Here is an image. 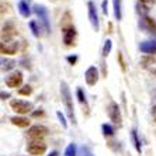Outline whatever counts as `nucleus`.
Masks as SVG:
<instances>
[{
  "instance_id": "1",
  "label": "nucleus",
  "mask_w": 156,
  "mask_h": 156,
  "mask_svg": "<svg viewBox=\"0 0 156 156\" xmlns=\"http://www.w3.org/2000/svg\"><path fill=\"white\" fill-rule=\"evenodd\" d=\"M61 93H62V101L66 107V113L69 115V120L72 121L73 124L76 122V118H75V114H73V101H72V94H70V90L68 84L65 82L61 83Z\"/></svg>"
},
{
  "instance_id": "2",
  "label": "nucleus",
  "mask_w": 156,
  "mask_h": 156,
  "mask_svg": "<svg viewBox=\"0 0 156 156\" xmlns=\"http://www.w3.org/2000/svg\"><path fill=\"white\" fill-rule=\"evenodd\" d=\"M34 13L38 16L41 24H42L44 28H45V31H47V34H49V31H51V27H49V17H48V10L44 7V6L37 4V6H34Z\"/></svg>"
},
{
  "instance_id": "3",
  "label": "nucleus",
  "mask_w": 156,
  "mask_h": 156,
  "mask_svg": "<svg viewBox=\"0 0 156 156\" xmlns=\"http://www.w3.org/2000/svg\"><path fill=\"white\" fill-rule=\"evenodd\" d=\"M10 107L14 110L17 114H28L30 111L33 110L34 105L28 101H24V100H11Z\"/></svg>"
},
{
  "instance_id": "4",
  "label": "nucleus",
  "mask_w": 156,
  "mask_h": 156,
  "mask_svg": "<svg viewBox=\"0 0 156 156\" xmlns=\"http://www.w3.org/2000/svg\"><path fill=\"white\" fill-rule=\"evenodd\" d=\"M27 152L34 156L44 155V153L47 152V145L41 141H31L28 145H27Z\"/></svg>"
},
{
  "instance_id": "5",
  "label": "nucleus",
  "mask_w": 156,
  "mask_h": 156,
  "mask_svg": "<svg viewBox=\"0 0 156 156\" xmlns=\"http://www.w3.org/2000/svg\"><path fill=\"white\" fill-rule=\"evenodd\" d=\"M107 114H108L110 120L114 124H121V113H120V107L115 101H110L108 107H107Z\"/></svg>"
},
{
  "instance_id": "6",
  "label": "nucleus",
  "mask_w": 156,
  "mask_h": 156,
  "mask_svg": "<svg viewBox=\"0 0 156 156\" xmlns=\"http://www.w3.org/2000/svg\"><path fill=\"white\" fill-rule=\"evenodd\" d=\"M18 49V42L13 40H3L0 44V51L6 55H14Z\"/></svg>"
},
{
  "instance_id": "7",
  "label": "nucleus",
  "mask_w": 156,
  "mask_h": 156,
  "mask_svg": "<svg viewBox=\"0 0 156 156\" xmlns=\"http://www.w3.org/2000/svg\"><path fill=\"white\" fill-rule=\"evenodd\" d=\"M4 82H6L7 87H10V89H17V87H20L23 84V73L21 72L10 73Z\"/></svg>"
},
{
  "instance_id": "8",
  "label": "nucleus",
  "mask_w": 156,
  "mask_h": 156,
  "mask_svg": "<svg viewBox=\"0 0 156 156\" xmlns=\"http://www.w3.org/2000/svg\"><path fill=\"white\" fill-rule=\"evenodd\" d=\"M48 134V129L44 125H34L28 129V136L33 141H40Z\"/></svg>"
},
{
  "instance_id": "9",
  "label": "nucleus",
  "mask_w": 156,
  "mask_h": 156,
  "mask_svg": "<svg viewBox=\"0 0 156 156\" xmlns=\"http://www.w3.org/2000/svg\"><path fill=\"white\" fill-rule=\"evenodd\" d=\"M87 11H89V20H90L91 26L96 31H98V14H97V10H96V6L93 2H89L87 3Z\"/></svg>"
},
{
  "instance_id": "10",
  "label": "nucleus",
  "mask_w": 156,
  "mask_h": 156,
  "mask_svg": "<svg viewBox=\"0 0 156 156\" xmlns=\"http://www.w3.org/2000/svg\"><path fill=\"white\" fill-rule=\"evenodd\" d=\"M84 79H86L87 86H94L98 80V70L96 66H90L84 73Z\"/></svg>"
},
{
  "instance_id": "11",
  "label": "nucleus",
  "mask_w": 156,
  "mask_h": 156,
  "mask_svg": "<svg viewBox=\"0 0 156 156\" xmlns=\"http://www.w3.org/2000/svg\"><path fill=\"white\" fill-rule=\"evenodd\" d=\"M75 37H76V30H75V27H72V26L63 27V42H65L68 47L73 45Z\"/></svg>"
},
{
  "instance_id": "12",
  "label": "nucleus",
  "mask_w": 156,
  "mask_h": 156,
  "mask_svg": "<svg viewBox=\"0 0 156 156\" xmlns=\"http://www.w3.org/2000/svg\"><path fill=\"white\" fill-rule=\"evenodd\" d=\"M139 49L144 54H155L156 52V40H151V41H144L139 45Z\"/></svg>"
},
{
  "instance_id": "13",
  "label": "nucleus",
  "mask_w": 156,
  "mask_h": 156,
  "mask_svg": "<svg viewBox=\"0 0 156 156\" xmlns=\"http://www.w3.org/2000/svg\"><path fill=\"white\" fill-rule=\"evenodd\" d=\"M18 11L23 17H28L31 14V9H30L28 0H20L18 2Z\"/></svg>"
},
{
  "instance_id": "14",
  "label": "nucleus",
  "mask_w": 156,
  "mask_h": 156,
  "mask_svg": "<svg viewBox=\"0 0 156 156\" xmlns=\"http://www.w3.org/2000/svg\"><path fill=\"white\" fill-rule=\"evenodd\" d=\"M11 124L16 125V127H20V128H26L30 125V121L28 118H24V117H11L10 118Z\"/></svg>"
},
{
  "instance_id": "15",
  "label": "nucleus",
  "mask_w": 156,
  "mask_h": 156,
  "mask_svg": "<svg viewBox=\"0 0 156 156\" xmlns=\"http://www.w3.org/2000/svg\"><path fill=\"white\" fill-rule=\"evenodd\" d=\"M14 35H16V28L13 27V24H7L3 28V40L4 37H6V40H11Z\"/></svg>"
},
{
  "instance_id": "16",
  "label": "nucleus",
  "mask_w": 156,
  "mask_h": 156,
  "mask_svg": "<svg viewBox=\"0 0 156 156\" xmlns=\"http://www.w3.org/2000/svg\"><path fill=\"white\" fill-rule=\"evenodd\" d=\"M131 136H132V141H134L135 149H136V151L141 153V151H142V148H141V141H139V138H138V132H136V129H132V131H131Z\"/></svg>"
},
{
  "instance_id": "17",
  "label": "nucleus",
  "mask_w": 156,
  "mask_h": 156,
  "mask_svg": "<svg viewBox=\"0 0 156 156\" xmlns=\"http://www.w3.org/2000/svg\"><path fill=\"white\" fill-rule=\"evenodd\" d=\"M114 3V14L117 20H121V0H113Z\"/></svg>"
},
{
  "instance_id": "18",
  "label": "nucleus",
  "mask_w": 156,
  "mask_h": 156,
  "mask_svg": "<svg viewBox=\"0 0 156 156\" xmlns=\"http://www.w3.org/2000/svg\"><path fill=\"white\" fill-rule=\"evenodd\" d=\"M101 129H103V134H104L105 136H111V135L114 134V128L111 127L110 124H103Z\"/></svg>"
},
{
  "instance_id": "19",
  "label": "nucleus",
  "mask_w": 156,
  "mask_h": 156,
  "mask_svg": "<svg viewBox=\"0 0 156 156\" xmlns=\"http://www.w3.org/2000/svg\"><path fill=\"white\" fill-rule=\"evenodd\" d=\"M76 152H77L76 145L75 144H69L65 151V156H76Z\"/></svg>"
},
{
  "instance_id": "20",
  "label": "nucleus",
  "mask_w": 156,
  "mask_h": 156,
  "mask_svg": "<svg viewBox=\"0 0 156 156\" xmlns=\"http://www.w3.org/2000/svg\"><path fill=\"white\" fill-rule=\"evenodd\" d=\"M111 47H113V42H111V40H107L104 42V47H103V56H107V55L110 54V51H111Z\"/></svg>"
},
{
  "instance_id": "21",
  "label": "nucleus",
  "mask_w": 156,
  "mask_h": 156,
  "mask_svg": "<svg viewBox=\"0 0 156 156\" xmlns=\"http://www.w3.org/2000/svg\"><path fill=\"white\" fill-rule=\"evenodd\" d=\"M145 23H146V26H148L149 30H152L153 33H156V21L153 20V18L145 17Z\"/></svg>"
},
{
  "instance_id": "22",
  "label": "nucleus",
  "mask_w": 156,
  "mask_h": 156,
  "mask_svg": "<svg viewBox=\"0 0 156 156\" xmlns=\"http://www.w3.org/2000/svg\"><path fill=\"white\" fill-rule=\"evenodd\" d=\"M31 91H33V89H31V86H28V84H27V86H23L21 89H18V93L21 96H30Z\"/></svg>"
},
{
  "instance_id": "23",
  "label": "nucleus",
  "mask_w": 156,
  "mask_h": 156,
  "mask_svg": "<svg viewBox=\"0 0 156 156\" xmlns=\"http://www.w3.org/2000/svg\"><path fill=\"white\" fill-rule=\"evenodd\" d=\"M76 94H77V98H79V101L82 103V104H86V97H84V94H83V90L82 89H77V91H76Z\"/></svg>"
},
{
  "instance_id": "24",
  "label": "nucleus",
  "mask_w": 156,
  "mask_h": 156,
  "mask_svg": "<svg viewBox=\"0 0 156 156\" xmlns=\"http://www.w3.org/2000/svg\"><path fill=\"white\" fill-rule=\"evenodd\" d=\"M2 63H3V69H11L13 68V65H14V62L13 61H2Z\"/></svg>"
},
{
  "instance_id": "25",
  "label": "nucleus",
  "mask_w": 156,
  "mask_h": 156,
  "mask_svg": "<svg viewBox=\"0 0 156 156\" xmlns=\"http://www.w3.org/2000/svg\"><path fill=\"white\" fill-rule=\"evenodd\" d=\"M30 27H31V30H33V34L35 37L40 35V33H38V28H37V23L35 21H30Z\"/></svg>"
},
{
  "instance_id": "26",
  "label": "nucleus",
  "mask_w": 156,
  "mask_h": 156,
  "mask_svg": "<svg viewBox=\"0 0 156 156\" xmlns=\"http://www.w3.org/2000/svg\"><path fill=\"white\" fill-rule=\"evenodd\" d=\"M82 156H93V153H91V151L87 146H83L82 148Z\"/></svg>"
},
{
  "instance_id": "27",
  "label": "nucleus",
  "mask_w": 156,
  "mask_h": 156,
  "mask_svg": "<svg viewBox=\"0 0 156 156\" xmlns=\"http://www.w3.org/2000/svg\"><path fill=\"white\" fill-rule=\"evenodd\" d=\"M56 115H58V118H59V121H61V124H62V125H63V127L66 128V121H65V117L62 115V113H61V111H58V113H56Z\"/></svg>"
},
{
  "instance_id": "28",
  "label": "nucleus",
  "mask_w": 156,
  "mask_h": 156,
  "mask_svg": "<svg viewBox=\"0 0 156 156\" xmlns=\"http://www.w3.org/2000/svg\"><path fill=\"white\" fill-rule=\"evenodd\" d=\"M118 59H120V63H121L122 70H125V63H124V61H122V55H121V52H118Z\"/></svg>"
},
{
  "instance_id": "29",
  "label": "nucleus",
  "mask_w": 156,
  "mask_h": 156,
  "mask_svg": "<svg viewBox=\"0 0 156 156\" xmlns=\"http://www.w3.org/2000/svg\"><path fill=\"white\" fill-rule=\"evenodd\" d=\"M76 61H77V56H68V62L72 63V65H75V62Z\"/></svg>"
},
{
  "instance_id": "30",
  "label": "nucleus",
  "mask_w": 156,
  "mask_h": 156,
  "mask_svg": "<svg viewBox=\"0 0 156 156\" xmlns=\"http://www.w3.org/2000/svg\"><path fill=\"white\" fill-rule=\"evenodd\" d=\"M103 13L107 14V0H103Z\"/></svg>"
},
{
  "instance_id": "31",
  "label": "nucleus",
  "mask_w": 156,
  "mask_h": 156,
  "mask_svg": "<svg viewBox=\"0 0 156 156\" xmlns=\"http://www.w3.org/2000/svg\"><path fill=\"white\" fill-rule=\"evenodd\" d=\"M141 3H145V4H149V3H153L155 0H139Z\"/></svg>"
},
{
  "instance_id": "32",
  "label": "nucleus",
  "mask_w": 156,
  "mask_h": 156,
  "mask_svg": "<svg viewBox=\"0 0 156 156\" xmlns=\"http://www.w3.org/2000/svg\"><path fill=\"white\" fill-rule=\"evenodd\" d=\"M2 97H3V100H4V98H6V97H10V96H9L7 93H6V94H4V93H2Z\"/></svg>"
},
{
  "instance_id": "33",
  "label": "nucleus",
  "mask_w": 156,
  "mask_h": 156,
  "mask_svg": "<svg viewBox=\"0 0 156 156\" xmlns=\"http://www.w3.org/2000/svg\"><path fill=\"white\" fill-rule=\"evenodd\" d=\"M49 156H58V152H52Z\"/></svg>"
},
{
  "instance_id": "34",
  "label": "nucleus",
  "mask_w": 156,
  "mask_h": 156,
  "mask_svg": "<svg viewBox=\"0 0 156 156\" xmlns=\"http://www.w3.org/2000/svg\"><path fill=\"white\" fill-rule=\"evenodd\" d=\"M152 111H153V113H156V105H155V107H153V110H152Z\"/></svg>"
},
{
  "instance_id": "35",
  "label": "nucleus",
  "mask_w": 156,
  "mask_h": 156,
  "mask_svg": "<svg viewBox=\"0 0 156 156\" xmlns=\"http://www.w3.org/2000/svg\"><path fill=\"white\" fill-rule=\"evenodd\" d=\"M155 75H156V70H155Z\"/></svg>"
},
{
  "instance_id": "36",
  "label": "nucleus",
  "mask_w": 156,
  "mask_h": 156,
  "mask_svg": "<svg viewBox=\"0 0 156 156\" xmlns=\"http://www.w3.org/2000/svg\"><path fill=\"white\" fill-rule=\"evenodd\" d=\"M155 120H156V118H155Z\"/></svg>"
}]
</instances>
